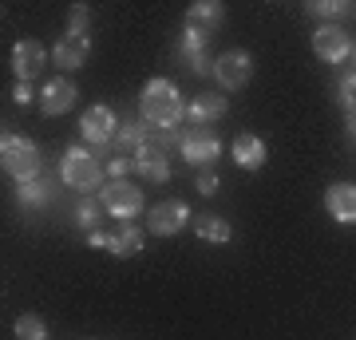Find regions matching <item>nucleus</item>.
I'll list each match as a JSON object with an SVG mask.
<instances>
[{
	"label": "nucleus",
	"instance_id": "f257e3e1",
	"mask_svg": "<svg viewBox=\"0 0 356 340\" xmlns=\"http://www.w3.org/2000/svg\"><path fill=\"white\" fill-rule=\"evenodd\" d=\"M139 111L143 123L154 127V131H175L182 119H186V103L178 95V88L170 79H151L139 95Z\"/></svg>",
	"mask_w": 356,
	"mask_h": 340
},
{
	"label": "nucleus",
	"instance_id": "f03ea898",
	"mask_svg": "<svg viewBox=\"0 0 356 340\" xmlns=\"http://www.w3.org/2000/svg\"><path fill=\"white\" fill-rule=\"evenodd\" d=\"M60 178H64L72 190H79L83 198H91L95 190H103V166L99 159L91 151H79V147H72V151L64 154V163H60Z\"/></svg>",
	"mask_w": 356,
	"mask_h": 340
},
{
	"label": "nucleus",
	"instance_id": "7ed1b4c3",
	"mask_svg": "<svg viewBox=\"0 0 356 340\" xmlns=\"http://www.w3.org/2000/svg\"><path fill=\"white\" fill-rule=\"evenodd\" d=\"M0 163H4V170L16 178V182H32V178L40 175V147L32 139H24V135H4L0 139Z\"/></svg>",
	"mask_w": 356,
	"mask_h": 340
},
{
	"label": "nucleus",
	"instance_id": "20e7f679",
	"mask_svg": "<svg viewBox=\"0 0 356 340\" xmlns=\"http://www.w3.org/2000/svg\"><path fill=\"white\" fill-rule=\"evenodd\" d=\"M99 202H103V210L111 218H119V222H131L135 214H143V190L135 182H107Z\"/></svg>",
	"mask_w": 356,
	"mask_h": 340
},
{
	"label": "nucleus",
	"instance_id": "39448f33",
	"mask_svg": "<svg viewBox=\"0 0 356 340\" xmlns=\"http://www.w3.org/2000/svg\"><path fill=\"white\" fill-rule=\"evenodd\" d=\"M186 222H191V206L182 198H166L151 206V214H147V229L159 238H175L178 229H186Z\"/></svg>",
	"mask_w": 356,
	"mask_h": 340
},
{
	"label": "nucleus",
	"instance_id": "423d86ee",
	"mask_svg": "<svg viewBox=\"0 0 356 340\" xmlns=\"http://www.w3.org/2000/svg\"><path fill=\"white\" fill-rule=\"evenodd\" d=\"M250 76H254V60H250V51L234 48V51H226V56H218L214 79L222 83V88L238 91V88H245V83H250Z\"/></svg>",
	"mask_w": 356,
	"mask_h": 340
},
{
	"label": "nucleus",
	"instance_id": "0eeeda50",
	"mask_svg": "<svg viewBox=\"0 0 356 340\" xmlns=\"http://www.w3.org/2000/svg\"><path fill=\"white\" fill-rule=\"evenodd\" d=\"M182 159L191 166H210L222 159V139H218L214 131H206V127H198V131H191V135H182Z\"/></svg>",
	"mask_w": 356,
	"mask_h": 340
},
{
	"label": "nucleus",
	"instance_id": "6e6552de",
	"mask_svg": "<svg viewBox=\"0 0 356 340\" xmlns=\"http://www.w3.org/2000/svg\"><path fill=\"white\" fill-rule=\"evenodd\" d=\"M79 135H83L88 143H95V147H107V143H115V135H119L115 111H111V107H103V103L88 107V111H83V119H79Z\"/></svg>",
	"mask_w": 356,
	"mask_h": 340
},
{
	"label": "nucleus",
	"instance_id": "1a4fd4ad",
	"mask_svg": "<svg viewBox=\"0 0 356 340\" xmlns=\"http://www.w3.org/2000/svg\"><path fill=\"white\" fill-rule=\"evenodd\" d=\"M91 245L95 250H107L115 253V257H131V253H139L143 250V234L139 226H131V222H123V226L115 229V234H103V229H91Z\"/></svg>",
	"mask_w": 356,
	"mask_h": 340
},
{
	"label": "nucleus",
	"instance_id": "9d476101",
	"mask_svg": "<svg viewBox=\"0 0 356 340\" xmlns=\"http://www.w3.org/2000/svg\"><path fill=\"white\" fill-rule=\"evenodd\" d=\"M313 51H317L325 63H341L348 60V51H353V40H348V32L337 24H321L317 32H313Z\"/></svg>",
	"mask_w": 356,
	"mask_h": 340
},
{
	"label": "nucleus",
	"instance_id": "9b49d317",
	"mask_svg": "<svg viewBox=\"0 0 356 340\" xmlns=\"http://www.w3.org/2000/svg\"><path fill=\"white\" fill-rule=\"evenodd\" d=\"M44 63H48V51H44L40 40H20V44L13 48V72H16L20 83L36 79L40 72H44Z\"/></svg>",
	"mask_w": 356,
	"mask_h": 340
},
{
	"label": "nucleus",
	"instance_id": "f8f14e48",
	"mask_svg": "<svg viewBox=\"0 0 356 340\" xmlns=\"http://www.w3.org/2000/svg\"><path fill=\"white\" fill-rule=\"evenodd\" d=\"M91 56V40L79 36V32H64L60 36V44H56V51H51V60H56V67H64V72H76V67H83Z\"/></svg>",
	"mask_w": 356,
	"mask_h": 340
},
{
	"label": "nucleus",
	"instance_id": "ddd939ff",
	"mask_svg": "<svg viewBox=\"0 0 356 340\" xmlns=\"http://www.w3.org/2000/svg\"><path fill=\"white\" fill-rule=\"evenodd\" d=\"M76 83L72 79H48L44 88H40V111L44 115H64V111H72V103H76Z\"/></svg>",
	"mask_w": 356,
	"mask_h": 340
},
{
	"label": "nucleus",
	"instance_id": "4468645a",
	"mask_svg": "<svg viewBox=\"0 0 356 340\" xmlns=\"http://www.w3.org/2000/svg\"><path fill=\"white\" fill-rule=\"evenodd\" d=\"M325 206H329L332 222L353 226V222H356V186H348V182H337V186H329V194H325Z\"/></svg>",
	"mask_w": 356,
	"mask_h": 340
},
{
	"label": "nucleus",
	"instance_id": "2eb2a0df",
	"mask_svg": "<svg viewBox=\"0 0 356 340\" xmlns=\"http://www.w3.org/2000/svg\"><path fill=\"white\" fill-rule=\"evenodd\" d=\"M229 154H234V163L242 166V170H261L266 166V143L257 139V135H250V131L229 143Z\"/></svg>",
	"mask_w": 356,
	"mask_h": 340
},
{
	"label": "nucleus",
	"instance_id": "dca6fc26",
	"mask_svg": "<svg viewBox=\"0 0 356 340\" xmlns=\"http://www.w3.org/2000/svg\"><path fill=\"white\" fill-rule=\"evenodd\" d=\"M222 115H226V95H218V91H202L186 103V119H194V123H218Z\"/></svg>",
	"mask_w": 356,
	"mask_h": 340
},
{
	"label": "nucleus",
	"instance_id": "f3484780",
	"mask_svg": "<svg viewBox=\"0 0 356 340\" xmlns=\"http://www.w3.org/2000/svg\"><path fill=\"white\" fill-rule=\"evenodd\" d=\"M135 170H139L147 182H166V178H170L166 151H151V147H143V151L135 154Z\"/></svg>",
	"mask_w": 356,
	"mask_h": 340
},
{
	"label": "nucleus",
	"instance_id": "a211bd4d",
	"mask_svg": "<svg viewBox=\"0 0 356 340\" xmlns=\"http://www.w3.org/2000/svg\"><path fill=\"white\" fill-rule=\"evenodd\" d=\"M222 16H226V8H222L218 0H198V4H191V8H186V28L210 32V28L222 24Z\"/></svg>",
	"mask_w": 356,
	"mask_h": 340
},
{
	"label": "nucleus",
	"instance_id": "6ab92c4d",
	"mask_svg": "<svg viewBox=\"0 0 356 340\" xmlns=\"http://www.w3.org/2000/svg\"><path fill=\"white\" fill-rule=\"evenodd\" d=\"M111 147L123 154V159H135V154L147 147V123H127V127H119V135H115Z\"/></svg>",
	"mask_w": 356,
	"mask_h": 340
},
{
	"label": "nucleus",
	"instance_id": "aec40b11",
	"mask_svg": "<svg viewBox=\"0 0 356 340\" xmlns=\"http://www.w3.org/2000/svg\"><path fill=\"white\" fill-rule=\"evenodd\" d=\"M194 229H198V238H202V241H210V245H226V241L234 238V229H229V222H222L218 214H202Z\"/></svg>",
	"mask_w": 356,
	"mask_h": 340
},
{
	"label": "nucleus",
	"instance_id": "412c9836",
	"mask_svg": "<svg viewBox=\"0 0 356 340\" xmlns=\"http://www.w3.org/2000/svg\"><path fill=\"white\" fill-rule=\"evenodd\" d=\"M16 340H48V325L36 313H24L16 321Z\"/></svg>",
	"mask_w": 356,
	"mask_h": 340
},
{
	"label": "nucleus",
	"instance_id": "4be33fe9",
	"mask_svg": "<svg viewBox=\"0 0 356 340\" xmlns=\"http://www.w3.org/2000/svg\"><path fill=\"white\" fill-rule=\"evenodd\" d=\"M99 218H103V202H95V198H83L76 206V226H83V229H95L99 226Z\"/></svg>",
	"mask_w": 356,
	"mask_h": 340
},
{
	"label": "nucleus",
	"instance_id": "5701e85b",
	"mask_svg": "<svg viewBox=\"0 0 356 340\" xmlns=\"http://www.w3.org/2000/svg\"><path fill=\"white\" fill-rule=\"evenodd\" d=\"M309 13L321 16V20H332V16L353 13V4H337V0H313V4H309Z\"/></svg>",
	"mask_w": 356,
	"mask_h": 340
},
{
	"label": "nucleus",
	"instance_id": "b1692460",
	"mask_svg": "<svg viewBox=\"0 0 356 340\" xmlns=\"http://www.w3.org/2000/svg\"><path fill=\"white\" fill-rule=\"evenodd\" d=\"M67 32H79V36H88V4H72V13H67Z\"/></svg>",
	"mask_w": 356,
	"mask_h": 340
},
{
	"label": "nucleus",
	"instance_id": "393cba45",
	"mask_svg": "<svg viewBox=\"0 0 356 340\" xmlns=\"http://www.w3.org/2000/svg\"><path fill=\"white\" fill-rule=\"evenodd\" d=\"M20 202H28V206H36V202H48V190L40 186L36 178H32V182H20Z\"/></svg>",
	"mask_w": 356,
	"mask_h": 340
},
{
	"label": "nucleus",
	"instance_id": "a878e982",
	"mask_svg": "<svg viewBox=\"0 0 356 340\" xmlns=\"http://www.w3.org/2000/svg\"><path fill=\"white\" fill-rule=\"evenodd\" d=\"M131 170H135V159H123V154H115L111 166H107V175H111V182H119V178H127Z\"/></svg>",
	"mask_w": 356,
	"mask_h": 340
},
{
	"label": "nucleus",
	"instance_id": "bb28decb",
	"mask_svg": "<svg viewBox=\"0 0 356 340\" xmlns=\"http://www.w3.org/2000/svg\"><path fill=\"white\" fill-rule=\"evenodd\" d=\"M341 99L348 103V111H356V72H348L341 79Z\"/></svg>",
	"mask_w": 356,
	"mask_h": 340
},
{
	"label": "nucleus",
	"instance_id": "cd10ccee",
	"mask_svg": "<svg viewBox=\"0 0 356 340\" xmlns=\"http://www.w3.org/2000/svg\"><path fill=\"white\" fill-rule=\"evenodd\" d=\"M218 182H222V178L218 175H210V170H206V175H198V182H194V186L202 190L206 198H210V194H218Z\"/></svg>",
	"mask_w": 356,
	"mask_h": 340
},
{
	"label": "nucleus",
	"instance_id": "c85d7f7f",
	"mask_svg": "<svg viewBox=\"0 0 356 340\" xmlns=\"http://www.w3.org/2000/svg\"><path fill=\"white\" fill-rule=\"evenodd\" d=\"M13 99L20 103V107H28V103L36 99V95H32V88H28V83H16V88H13Z\"/></svg>",
	"mask_w": 356,
	"mask_h": 340
},
{
	"label": "nucleus",
	"instance_id": "c756f323",
	"mask_svg": "<svg viewBox=\"0 0 356 340\" xmlns=\"http://www.w3.org/2000/svg\"><path fill=\"white\" fill-rule=\"evenodd\" d=\"M344 127H348V135L356 139V111H348V123H344Z\"/></svg>",
	"mask_w": 356,
	"mask_h": 340
}]
</instances>
